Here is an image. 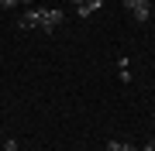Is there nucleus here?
<instances>
[{
    "mask_svg": "<svg viewBox=\"0 0 155 151\" xmlns=\"http://www.w3.org/2000/svg\"><path fill=\"white\" fill-rule=\"evenodd\" d=\"M4 151H17V141H14V137H7V141H4Z\"/></svg>",
    "mask_w": 155,
    "mask_h": 151,
    "instance_id": "8",
    "label": "nucleus"
},
{
    "mask_svg": "<svg viewBox=\"0 0 155 151\" xmlns=\"http://www.w3.org/2000/svg\"><path fill=\"white\" fill-rule=\"evenodd\" d=\"M148 4H152V0H148Z\"/></svg>",
    "mask_w": 155,
    "mask_h": 151,
    "instance_id": "12",
    "label": "nucleus"
},
{
    "mask_svg": "<svg viewBox=\"0 0 155 151\" xmlns=\"http://www.w3.org/2000/svg\"><path fill=\"white\" fill-rule=\"evenodd\" d=\"M100 7H104V0H79V4H76V14H79V21H86V17H93Z\"/></svg>",
    "mask_w": 155,
    "mask_h": 151,
    "instance_id": "4",
    "label": "nucleus"
},
{
    "mask_svg": "<svg viewBox=\"0 0 155 151\" xmlns=\"http://www.w3.org/2000/svg\"><path fill=\"white\" fill-rule=\"evenodd\" d=\"M21 4H24V7H31V0H21Z\"/></svg>",
    "mask_w": 155,
    "mask_h": 151,
    "instance_id": "10",
    "label": "nucleus"
},
{
    "mask_svg": "<svg viewBox=\"0 0 155 151\" xmlns=\"http://www.w3.org/2000/svg\"><path fill=\"white\" fill-rule=\"evenodd\" d=\"M62 21H66V14H62L59 7H45V11H41V24H38V28H41L45 34H52Z\"/></svg>",
    "mask_w": 155,
    "mask_h": 151,
    "instance_id": "1",
    "label": "nucleus"
},
{
    "mask_svg": "<svg viewBox=\"0 0 155 151\" xmlns=\"http://www.w3.org/2000/svg\"><path fill=\"white\" fill-rule=\"evenodd\" d=\"M117 79H121V83H131V69H127V55L121 58V65H117Z\"/></svg>",
    "mask_w": 155,
    "mask_h": 151,
    "instance_id": "5",
    "label": "nucleus"
},
{
    "mask_svg": "<svg viewBox=\"0 0 155 151\" xmlns=\"http://www.w3.org/2000/svg\"><path fill=\"white\" fill-rule=\"evenodd\" d=\"M41 24V7H28L21 17H17V28L21 31H31V28H38Z\"/></svg>",
    "mask_w": 155,
    "mask_h": 151,
    "instance_id": "3",
    "label": "nucleus"
},
{
    "mask_svg": "<svg viewBox=\"0 0 155 151\" xmlns=\"http://www.w3.org/2000/svg\"><path fill=\"white\" fill-rule=\"evenodd\" d=\"M72 4H79V0H72Z\"/></svg>",
    "mask_w": 155,
    "mask_h": 151,
    "instance_id": "11",
    "label": "nucleus"
},
{
    "mask_svg": "<svg viewBox=\"0 0 155 151\" xmlns=\"http://www.w3.org/2000/svg\"><path fill=\"white\" fill-rule=\"evenodd\" d=\"M145 151H155V137H152V141H145Z\"/></svg>",
    "mask_w": 155,
    "mask_h": 151,
    "instance_id": "9",
    "label": "nucleus"
},
{
    "mask_svg": "<svg viewBox=\"0 0 155 151\" xmlns=\"http://www.w3.org/2000/svg\"><path fill=\"white\" fill-rule=\"evenodd\" d=\"M21 0H0V11H11V7H17Z\"/></svg>",
    "mask_w": 155,
    "mask_h": 151,
    "instance_id": "7",
    "label": "nucleus"
},
{
    "mask_svg": "<svg viewBox=\"0 0 155 151\" xmlns=\"http://www.w3.org/2000/svg\"><path fill=\"white\" fill-rule=\"evenodd\" d=\"M124 7L134 14V21H138V24H145V21L152 17V4H148V0H124Z\"/></svg>",
    "mask_w": 155,
    "mask_h": 151,
    "instance_id": "2",
    "label": "nucleus"
},
{
    "mask_svg": "<svg viewBox=\"0 0 155 151\" xmlns=\"http://www.w3.org/2000/svg\"><path fill=\"white\" fill-rule=\"evenodd\" d=\"M107 151H138V148L127 144V141H107Z\"/></svg>",
    "mask_w": 155,
    "mask_h": 151,
    "instance_id": "6",
    "label": "nucleus"
}]
</instances>
